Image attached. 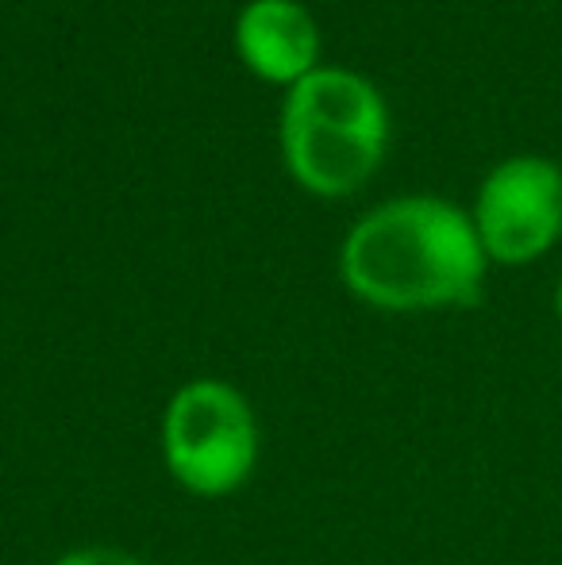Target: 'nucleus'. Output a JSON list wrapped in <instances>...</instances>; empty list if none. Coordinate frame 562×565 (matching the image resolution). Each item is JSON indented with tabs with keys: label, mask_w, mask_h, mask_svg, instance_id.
Here are the masks:
<instances>
[{
	"label": "nucleus",
	"mask_w": 562,
	"mask_h": 565,
	"mask_svg": "<svg viewBox=\"0 0 562 565\" xmlns=\"http://www.w3.org/2000/svg\"><path fill=\"white\" fill-rule=\"evenodd\" d=\"M339 274L382 312H450L481 300L489 258L470 212L455 201L397 196L347 231Z\"/></svg>",
	"instance_id": "nucleus-1"
},
{
	"label": "nucleus",
	"mask_w": 562,
	"mask_h": 565,
	"mask_svg": "<svg viewBox=\"0 0 562 565\" xmlns=\"http://www.w3.org/2000/svg\"><path fill=\"white\" fill-rule=\"evenodd\" d=\"M390 142V113L354 70H320L289 85L282 150L293 181L316 196H347L378 173Z\"/></svg>",
	"instance_id": "nucleus-2"
},
{
	"label": "nucleus",
	"mask_w": 562,
	"mask_h": 565,
	"mask_svg": "<svg viewBox=\"0 0 562 565\" xmlns=\"http://www.w3.org/2000/svg\"><path fill=\"white\" fill-rule=\"evenodd\" d=\"M162 461L173 484L201 500H224L258 466V419L251 401L220 377H193L166 401Z\"/></svg>",
	"instance_id": "nucleus-3"
},
{
	"label": "nucleus",
	"mask_w": 562,
	"mask_h": 565,
	"mask_svg": "<svg viewBox=\"0 0 562 565\" xmlns=\"http://www.w3.org/2000/svg\"><path fill=\"white\" fill-rule=\"evenodd\" d=\"M470 220L489 266H532L562 243V166L543 154L501 158L481 178Z\"/></svg>",
	"instance_id": "nucleus-4"
},
{
	"label": "nucleus",
	"mask_w": 562,
	"mask_h": 565,
	"mask_svg": "<svg viewBox=\"0 0 562 565\" xmlns=\"http://www.w3.org/2000/svg\"><path fill=\"white\" fill-rule=\"evenodd\" d=\"M235 51L263 82L297 85L316 70L320 31L297 0H251L235 20Z\"/></svg>",
	"instance_id": "nucleus-5"
},
{
	"label": "nucleus",
	"mask_w": 562,
	"mask_h": 565,
	"mask_svg": "<svg viewBox=\"0 0 562 565\" xmlns=\"http://www.w3.org/2000/svg\"><path fill=\"white\" fill-rule=\"evenodd\" d=\"M46 565H147V562L128 551H116V546H77V551L59 554V558Z\"/></svg>",
	"instance_id": "nucleus-6"
},
{
	"label": "nucleus",
	"mask_w": 562,
	"mask_h": 565,
	"mask_svg": "<svg viewBox=\"0 0 562 565\" xmlns=\"http://www.w3.org/2000/svg\"><path fill=\"white\" fill-rule=\"evenodd\" d=\"M551 312H555V323L562 328V274L555 277V289H551Z\"/></svg>",
	"instance_id": "nucleus-7"
}]
</instances>
